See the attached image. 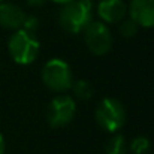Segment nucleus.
Returning <instances> with one entry per match:
<instances>
[{"mask_svg": "<svg viewBox=\"0 0 154 154\" xmlns=\"http://www.w3.org/2000/svg\"><path fill=\"white\" fill-rule=\"evenodd\" d=\"M60 26L67 33H79L93 21L91 0H72L66 3L58 15Z\"/></svg>", "mask_w": 154, "mask_h": 154, "instance_id": "1", "label": "nucleus"}, {"mask_svg": "<svg viewBox=\"0 0 154 154\" xmlns=\"http://www.w3.org/2000/svg\"><path fill=\"white\" fill-rule=\"evenodd\" d=\"M8 50L11 57L18 64H30L39 54V42L33 33L18 29L9 39Z\"/></svg>", "mask_w": 154, "mask_h": 154, "instance_id": "2", "label": "nucleus"}, {"mask_svg": "<svg viewBox=\"0 0 154 154\" xmlns=\"http://www.w3.org/2000/svg\"><path fill=\"white\" fill-rule=\"evenodd\" d=\"M44 84L52 91H66L72 87V72L69 64L61 58H51L42 70Z\"/></svg>", "mask_w": 154, "mask_h": 154, "instance_id": "3", "label": "nucleus"}, {"mask_svg": "<svg viewBox=\"0 0 154 154\" xmlns=\"http://www.w3.org/2000/svg\"><path fill=\"white\" fill-rule=\"evenodd\" d=\"M96 120L102 129L108 132H117L123 127L126 121V111L120 100L114 97H106L100 102L96 111Z\"/></svg>", "mask_w": 154, "mask_h": 154, "instance_id": "4", "label": "nucleus"}, {"mask_svg": "<svg viewBox=\"0 0 154 154\" xmlns=\"http://www.w3.org/2000/svg\"><path fill=\"white\" fill-rule=\"evenodd\" d=\"M76 112L75 100L69 96H57L54 97L47 109V120L51 127H63L72 121Z\"/></svg>", "mask_w": 154, "mask_h": 154, "instance_id": "5", "label": "nucleus"}, {"mask_svg": "<svg viewBox=\"0 0 154 154\" xmlns=\"http://www.w3.org/2000/svg\"><path fill=\"white\" fill-rule=\"evenodd\" d=\"M84 38L88 50L96 55H103L111 50L112 45L111 33L108 27L100 21H91L84 29Z\"/></svg>", "mask_w": 154, "mask_h": 154, "instance_id": "6", "label": "nucleus"}, {"mask_svg": "<svg viewBox=\"0 0 154 154\" xmlns=\"http://www.w3.org/2000/svg\"><path fill=\"white\" fill-rule=\"evenodd\" d=\"M130 18L141 27H154V0H132Z\"/></svg>", "mask_w": 154, "mask_h": 154, "instance_id": "7", "label": "nucleus"}, {"mask_svg": "<svg viewBox=\"0 0 154 154\" xmlns=\"http://www.w3.org/2000/svg\"><path fill=\"white\" fill-rule=\"evenodd\" d=\"M26 14L14 3H0V26L11 30L23 29Z\"/></svg>", "mask_w": 154, "mask_h": 154, "instance_id": "8", "label": "nucleus"}, {"mask_svg": "<svg viewBox=\"0 0 154 154\" xmlns=\"http://www.w3.org/2000/svg\"><path fill=\"white\" fill-rule=\"evenodd\" d=\"M127 6L123 0H100L97 14L105 23H118L126 17Z\"/></svg>", "mask_w": 154, "mask_h": 154, "instance_id": "9", "label": "nucleus"}, {"mask_svg": "<svg viewBox=\"0 0 154 154\" xmlns=\"http://www.w3.org/2000/svg\"><path fill=\"white\" fill-rule=\"evenodd\" d=\"M105 150H106V154H126L127 145L121 135H115L108 141Z\"/></svg>", "mask_w": 154, "mask_h": 154, "instance_id": "10", "label": "nucleus"}, {"mask_svg": "<svg viewBox=\"0 0 154 154\" xmlns=\"http://www.w3.org/2000/svg\"><path fill=\"white\" fill-rule=\"evenodd\" d=\"M72 87H73L75 96L79 97V99H82V100H87V99H90V97L93 96V87H91V84H90L88 81H85V79L76 81Z\"/></svg>", "mask_w": 154, "mask_h": 154, "instance_id": "11", "label": "nucleus"}, {"mask_svg": "<svg viewBox=\"0 0 154 154\" xmlns=\"http://www.w3.org/2000/svg\"><path fill=\"white\" fill-rule=\"evenodd\" d=\"M130 150L133 154H145L150 150V141L145 136H138L132 141L130 144Z\"/></svg>", "mask_w": 154, "mask_h": 154, "instance_id": "12", "label": "nucleus"}, {"mask_svg": "<svg viewBox=\"0 0 154 154\" xmlns=\"http://www.w3.org/2000/svg\"><path fill=\"white\" fill-rule=\"evenodd\" d=\"M123 23H121V26H120V32H121V35L123 36H126V38H130V36H135L136 35V32H138V24L132 20V18H129V20H121Z\"/></svg>", "mask_w": 154, "mask_h": 154, "instance_id": "13", "label": "nucleus"}, {"mask_svg": "<svg viewBox=\"0 0 154 154\" xmlns=\"http://www.w3.org/2000/svg\"><path fill=\"white\" fill-rule=\"evenodd\" d=\"M5 153V139H3V136H2V133H0V154Z\"/></svg>", "mask_w": 154, "mask_h": 154, "instance_id": "14", "label": "nucleus"}, {"mask_svg": "<svg viewBox=\"0 0 154 154\" xmlns=\"http://www.w3.org/2000/svg\"><path fill=\"white\" fill-rule=\"evenodd\" d=\"M29 2V5H35V6H38V5H42L44 3V0H27Z\"/></svg>", "mask_w": 154, "mask_h": 154, "instance_id": "15", "label": "nucleus"}, {"mask_svg": "<svg viewBox=\"0 0 154 154\" xmlns=\"http://www.w3.org/2000/svg\"><path fill=\"white\" fill-rule=\"evenodd\" d=\"M54 3H60V5H66V3H69V2H72V0H51Z\"/></svg>", "mask_w": 154, "mask_h": 154, "instance_id": "16", "label": "nucleus"}, {"mask_svg": "<svg viewBox=\"0 0 154 154\" xmlns=\"http://www.w3.org/2000/svg\"><path fill=\"white\" fill-rule=\"evenodd\" d=\"M0 2H2V0H0Z\"/></svg>", "mask_w": 154, "mask_h": 154, "instance_id": "17", "label": "nucleus"}]
</instances>
